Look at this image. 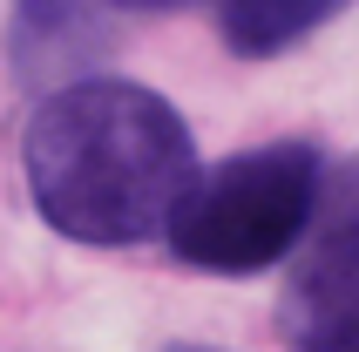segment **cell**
Segmentation results:
<instances>
[{
	"mask_svg": "<svg viewBox=\"0 0 359 352\" xmlns=\"http://www.w3.org/2000/svg\"><path fill=\"white\" fill-rule=\"evenodd\" d=\"M190 183H197V142L183 116L142 81H61L27 122L34 210L75 244L163 237Z\"/></svg>",
	"mask_w": 359,
	"mask_h": 352,
	"instance_id": "cell-1",
	"label": "cell"
},
{
	"mask_svg": "<svg viewBox=\"0 0 359 352\" xmlns=\"http://www.w3.org/2000/svg\"><path fill=\"white\" fill-rule=\"evenodd\" d=\"M319 149L312 142H264L244 156L203 170L183 190L177 217H170V251L197 271L217 278H251L264 264L299 251L312 203H319Z\"/></svg>",
	"mask_w": 359,
	"mask_h": 352,
	"instance_id": "cell-2",
	"label": "cell"
},
{
	"mask_svg": "<svg viewBox=\"0 0 359 352\" xmlns=\"http://www.w3.org/2000/svg\"><path fill=\"white\" fill-rule=\"evenodd\" d=\"M285 312H292L299 346L359 332V156L332 163L319 176L312 224H305L299 251H292Z\"/></svg>",
	"mask_w": 359,
	"mask_h": 352,
	"instance_id": "cell-3",
	"label": "cell"
},
{
	"mask_svg": "<svg viewBox=\"0 0 359 352\" xmlns=\"http://www.w3.org/2000/svg\"><path fill=\"white\" fill-rule=\"evenodd\" d=\"M353 0H224V48L244 61H271L285 55V48H299L312 27H325V20H339Z\"/></svg>",
	"mask_w": 359,
	"mask_h": 352,
	"instance_id": "cell-4",
	"label": "cell"
},
{
	"mask_svg": "<svg viewBox=\"0 0 359 352\" xmlns=\"http://www.w3.org/2000/svg\"><path fill=\"white\" fill-rule=\"evenodd\" d=\"M109 7H142V14H163V7H197V0H109Z\"/></svg>",
	"mask_w": 359,
	"mask_h": 352,
	"instance_id": "cell-5",
	"label": "cell"
},
{
	"mask_svg": "<svg viewBox=\"0 0 359 352\" xmlns=\"http://www.w3.org/2000/svg\"><path fill=\"white\" fill-rule=\"evenodd\" d=\"M299 352H359V332L353 339H319V346H299Z\"/></svg>",
	"mask_w": 359,
	"mask_h": 352,
	"instance_id": "cell-6",
	"label": "cell"
}]
</instances>
